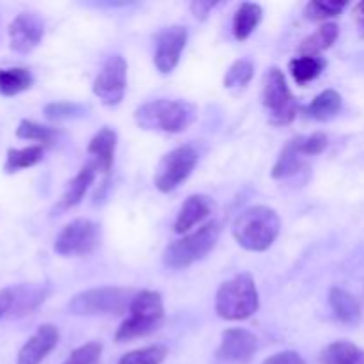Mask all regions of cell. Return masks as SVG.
<instances>
[{
	"label": "cell",
	"mask_w": 364,
	"mask_h": 364,
	"mask_svg": "<svg viewBox=\"0 0 364 364\" xmlns=\"http://www.w3.org/2000/svg\"><path fill=\"white\" fill-rule=\"evenodd\" d=\"M233 237L245 251L263 252L276 242L281 231V219L274 208L265 205L249 206L235 219Z\"/></svg>",
	"instance_id": "1"
},
{
	"label": "cell",
	"mask_w": 364,
	"mask_h": 364,
	"mask_svg": "<svg viewBox=\"0 0 364 364\" xmlns=\"http://www.w3.org/2000/svg\"><path fill=\"white\" fill-rule=\"evenodd\" d=\"M198 117V109L192 103L181 100L159 98L139 105L134 112V119L142 130L180 134L185 132Z\"/></svg>",
	"instance_id": "2"
},
{
	"label": "cell",
	"mask_w": 364,
	"mask_h": 364,
	"mask_svg": "<svg viewBox=\"0 0 364 364\" xmlns=\"http://www.w3.org/2000/svg\"><path fill=\"white\" fill-rule=\"evenodd\" d=\"M259 309V294L249 274H238L220 284L215 295V311L223 320L242 322Z\"/></svg>",
	"instance_id": "3"
},
{
	"label": "cell",
	"mask_w": 364,
	"mask_h": 364,
	"mask_svg": "<svg viewBox=\"0 0 364 364\" xmlns=\"http://www.w3.org/2000/svg\"><path fill=\"white\" fill-rule=\"evenodd\" d=\"M164 301L159 291L142 290L135 294L128 309V318L117 327L114 340L117 343L144 338L159 329L164 322Z\"/></svg>",
	"instance_id": "4"
},
{
	"label": "cell",
	"mask_w": 364,
	"mask_h": 364,
	"mask_svg": "<svg viewBox=\"0 0 364 364\" xmlns=\"http://www.w3.org/2000/svg\"><path fill=\"white\" fill-rule=\"evenodd\" d=\"M220 237V224L212 220L192 233L183 235L178 240L171 242L162 252V262L167 269L181 270L199 262L213 251Z\"/></svg>",
	"instance_id": "5"
},
{
	"label": "cell",
	"mask_w": 364,
	"mask_h": 364,
	"mask_svg": "<svg viewBox=\"0 0 364 364\" xmlns=\"http://www.w3.org/2000/svg\"><path fill=\"white\" fill-rule=\"evenodd\" d=\"M135 297L134 290L119 287H102L80 291L68 304L71 315H124Z\"/></svg>",
	"instance_id": "6"
},
{
	"label": "cell",
	"mask_w": 364,
	"mask_h": 364,
	"mask_svg": "<svg viewBox=\"0 0 364 364\" xmlns=\"http://www.w3.org/2000/svg\"><path fill=\"white\" fill-rule=\"evenodd\" d=\"M262 100L269 112V121L276 127L290 124L297 117V102L279 68H270L263 77Z\"/></svg>",
	"instance_id": "7"
},
{
	"label": "cell",
	"mask_w": 364,
	"mask_h": 364,
	"mask_svg": "<svg viewBox=\"0 0 364 364\" xmlns=\"http://www.w3.org/2000/svg\"><path fill=\"white\" fill-rule=\"evenodd\" d=\"M199 155L194 146L183 144L162 156L155 171V187L164 194L176 191L198 166Z\"/></svg>",
	"instance_id": "8"
},
{
	"label": "cell",
	"mask_w": 364,
	"mask_h": 364,
	"mask_svg": "<svg viewBox=\"0 0 364 364\" xmlns=\"http://www.w3.org/2000/svg\"><path fill=\"white\" fill-rule=\"evenodd\" d=\"M100 230L92 220L75 219L68 223L53 242V251L60 256H85L96 249Z\"/></svg>",
	"instance_id": "9"
},
{
	"label": "cell",
	"mask_w": 364,
	"mask_h": 364,
	"mask_svg": "<svg viewBox=\"0 0 364 364\" xmlns=\"http://www.w3.org/2000/svg\"><path fill=\"white\" fill-rule=\"evenodd\" d=\"M127 60L121 55H110L92 82V92L107 107L121 103L127 91Z\"/></svg>",
	"instance_id": "10"
},
{
	"label": "cell",
	"mask_w": 364,
	"mask_h": 364,
	"mask_svg": "<svg viewBox=\"0 0 364 364\" xmlns=\"http://www.w3.org/2000/svg\"><path fill=\"white\" fill-rule=\"evenodd\" d=\"M188 31L181 25L164 27L155 38V66L162 75H169L180 63L187 46Z\"/></svg>",
	"instance_id": "11"
},
{
	"label": "cell",
	"mask_w": 364,
	"mask_h": 364,
	"mask_svg": "<svg viewBox=\"0 0 364 364\" xmlns=\"http://www.w3.org/2000/svg\"><path fill=\"white\" fill-rule=\"evenodd\" d=\"M43 36H45V23L34 13L18 14L13 20V23L9 25L11 48L14 52H31V50H34L41 43Z\"/></svg>",
	"instance_id": "12"
},
{
	"label": "cell",
	"mask_w": 364,
	"mask_h": 364,
	"mask_svg": "<svg viewBox=\"0 0 364 364\" xmlns=\"http://www.w3.org/2000/svg\"><path fill=\"white\" fill-rule=\"evenodd\" d=\"M256 348H258V338L249 333L247 329L235 327V329H226L223 333V340H220L217 354L223 361L242 364L251 361Z\"/></svg>",
	"instance_id": "13"
},
{
	"label": "cell",
	"mask_w": 364,
	"mask_h": 364,
	"mask_svg": "<svg viewBox=\"0 0 364 364\" xmlns=\"http://www.w3.org/2000/svg\"><path fill=\"white\" fill-rule=\"evenodd\" d=\"M59 343V329L52 323H43L18 352L16 364H39Z\"/></svg>",
	"instance_id": "14"
},
{
	"label": "cell",
	"mask_w": 364,
	"mask_h": 364,
	"mask_svg": "<svg viewBox=\"0 0 364 364\" xmlns=\"http://www.w3.org/2000/svg\"><path fill=\"white\" fill-rule=\"evenodd\" d=\"M213 212V201L205 194H192L185 199L174 220V231L178 235H185L194 226L208 219Z\"/></svg>",
	"instance_id": "15"
},
{
	"label": "cell",
	"mask_w": 364,
	"mask_h": 364,
	"mask_svg": "<svg viewBox=\"0 0 364 364\" xmlns=\"http://www.w3.org/2000/svg\"><path fill=\"white\" fill-rule=\"evenodd\" d=\"M117 134L109 127L100 128L98 134L89 141L87 155H91V162L98 167L100 173L109 174L114 166V155H116Z\"/></svg>",
	"instance_id": "16"
},
{
	"label": "cell",
	"mask_w": 364,
	"mask_h": 364,
	"mask_svg": "<svg viewBox=\"0 0 364 364\" xmlns=\"http://www.w3.org/2000/svg\"><path fill=\"white\" fill-rule=\"evenodd\" d=\"M96 173H98V167L92 162H87L66 185V191H64L63 198L59 201V208L70 210L73 206H77L78 203L84 199L85 192L89 191L92 183L96 180Z\"/></svg>",
	"instance_id": "17"
},
{
	"label": "cell",
	"mask_w": 364,
	"mask_h": 364,
	"mask_svg": "<svg viewBox=\"0 0 364 364\" xmlns=\"http://www.w3.org/2000/svg\"><path fill=\"white\" fill-rule=\"evenodd\" d=\"M329 304L333 308L334 316L345 326H358L361 320V306H359L358 299L343 288H331Z\"/></svg>",
	"instance_id": "18"
},
{
	"label": "cell",
	"mask_w": 364,
	"mask_h": 364,
	"mask_svg": "<svg viewBox=\"0 0 364 364\" xmlns=\"http://www.w3.org/2000/svg\"><path fill=\"white\" fill-rule=\"evenodd\" d=\"M341 110V95L334 89H326L320 95L315 96L309 105L302 109L306 117H311L315 121H329Z\"/></svg>",
	"instance_id": "19"
},
{
	"label": "cell",
	"mask_w": 364,
	"mask_h": 364,
	"mask_svg": "<svg viewBox=\"0 0 364 364\" xmlns=\"http://www.w3.org/2000/svg\"><path fill=\"white\" fill-rule=\"evenodd\" d=\"M263 18V9L259 4L242 2L233 16V34L238 41H245Z\"/></svg>",
	"instance_id": "20"
},
{
	"label": "cell",
	"mask_w": 364,
	"mask_h": 364,
	"mask_svg": "<svg viewBox=\"0 0 364 364\" xmlns=\"http://www.w3.org/2000/svg\"><path fill=\"white\" fill-rule=\"evenodd\" d=\"M338 34H340V28L333 21L320 25L311 36L302 39V43L299 45V53L301 55H320L323 50L331 48L334 45V41L338 39Z\"/></svg>",
	"instance_id": "21"
},
{
	"label": "cell",
	"mask_w": 364,
	"mask_h": 364,
	"mask_svg": "<svg viewBox=\"0 0 364 364\" xmlns=\"http://www.w3.org/2000/svg\"><path fill=\"white\" fill-rule=\"evenodd\" d=\"M304 164H306V156L299 151L297 144H295V141L291 139V141L287 142V146H284L283 151H281L279 156H277L276 164H274L272 178H276V180H283V178L294 176V174H297L299 171L304 167Z\"/></svg>",
	"instance_id": "22"
},
{
	"label": "cell",
	"mask_w": 364,
	"mask_h": 364,
	"mask_svg": "<svg viewBox=\"0 0 364 364\" xmlns=\"http://www.w3.org/2000/svg\"><path fill=\"white\" fill-rule=\"evenodd\" d=\"M322 364H364V350L350 341H334L323 348Z\"/></svg>",
	"instance_id": "23"
},
{
	"label": "cell",
	"mask_w": 364,
	"mask_h": 364,
	"mask_svg": "<svg viewBox=\"0 0 364 364\" xmlns=\"http://www.w3.org/2000/svg\"><path fill=\"white\" fill-rule=\"evenodd\" d=\"M290 73L299 85H306L320 77L326 70V60L320 55H299L290 60Z\"/></svg>",
	"instance_id": "24"
},
{
	"label": "cell",
	"mask_w": 364,
	"mask_h": 364,
	"mask_svg": "<svg viewBox=\"0 0 364 364\" xmlns=\"http://www.w3.org/2000/svg\"><path fill=\"white\" fill-rule=\"evenodd\" d=\"M32 78L27 68H0V95L16 96L31 89Z\"/></svg>",
	"instance_id": "25"
},
{
	"label": "cell",
	"mask_w": 364,
	"mask_h": 364,
	"mask_svg": "<svg viewBox=\"0 0 364 364\" xmlns=\"http://www.w3.org/2000/svg\"><path fill=\"white\" fill-rule=\"evenodd\" d=\"M43 153H45V148L39 144L27 146V148L21 149H9L6 156V164H4V171L13 174L21 169H28V167L41 162Z\"/></svg>",
	"instance_id": "26"
},
{
	"label": "cell",
	"mask_w": 364,
	"mask_h": 364,
	"mask_svg": "<svg viewBox=\"0 0 364 364\" xmlns=\"http://www.w3.org/2000/svg\"><path fill=\"white\" fill-rule=\"evenodd\" d=\"M16 299H14V306L11 315L13 316H23L34 311L43 301H45V290L38 287H16Z\"/></svg>",
	"instance_id": "27"
},
{
	"label": "cell",
	"mask_w": 364,
	"mask_h": 364,
	"mask_svg": "<svg viewBox=\"0 0 364 364\" xmlns=\"http://www.w3.org/2000/svg\"><path fill=\"white\" fill-rule=\"evenodd\" d=\"M345 7V0H311L306 4L304 16L311 21H326L329 18L340 16Z\"/></svg>",
	"instance_id": "28"
},
{
	"label": "cell",
	"mask_w": 364,
	"mask_h": 364,
	"mask_svg": "<svg viewBox=\"0 0 364 364\" xmlns=\"http://www.w3.org/2000/svg\"><path fill=\"white\" fill-rule=\"evenodd\" d=\"M16 135L20 139H25V141H36L39 146L45 148V146L53 144V141L57 139V130L45 127V124L34 123V121L23 119L18 124Z\"/></svg>",
	"instance_id": "29"
},
{
	"label": "cell",
	"mask_w": 364,
	"mask_h": 364,
	"mask_svg": "<svg viewBox=\"0 0 364 364\" xmlns=\"http://www.w3.org/2000/svg\"><path fill=\"white\" fill-rule=\"evenodd\" d=\"M167 354L169 350L164 345H149V347L128 352L117 364H162L166 361Z\"/></svg>",
	"instance_id": "30"
},
{
	"label": "cell",
	"mask_w": 364,
	"mask_h": 364,
	"mask_svg": "<svg viewBox=\"0 0 364 364\" xmlns=\"http://www.w3.org/2000/svg\"><path fill=\"white\" fill-rule=\"evenodd\" d=\"M255 75V66L249 59H238L228 68L226 75H224V87L226 89H237L245 87L249 82L252 80Z\"/></svg>",
	"instance_id": "31"
},
{
	"label": "cell",
	"mask_w": 364,
	"mask_h": 364,
	"mask_svg": "<svg viewBox=\"0 0 364 364\" xmlns=\"http://www.w3.org/2000/svg\"><path fill=\"white\" fill-rule=\"evenodd\" d=\"M87 110L89 107L80 105V103L53 102V103H48L43 112H45V116L48 117L50 121H64V119H71V117L85 116Z\"/></svg>",
	"instance_id": "32"
},
{
	"label": "cell",
	"mask_w": 364,
	"mask_h": 364,
	"mask_svg": "<svg viewBox=\"0 0 364 364\" xmlns=\"http://www.w3.org/2000/svg\"><path fill=\"white\" fill-rule=\"evenodd\" d=\"M103 345L100 341H89L82 347L75 348L63 364H100Z\"/></svg>",
	"instance_id": "33"
},
{
	"label": "cell",
	"mask_w": 364,
	"mask_h": 364,
	"mask_svg": "<svg viewBox=\"0 0 364 364\" xmlns=\"http://www.w3.org/2000/svg\"><path fill=\"white\" fill-rule=\"evenodd\" d=\"M294 141L295 144H297L299 151H301L306 159L323 153L326 151L327 144H329L327 135L322 134V132H315V134L311 135H299V137H295Z\"/></svg>",
	"instance_id": "34"
},
{
	"label": "cell",
	"mask_w": 364,
	"mask_h": 364,
	"mask_svg": "<svg viewBox=\"0 0 364 364\" xmlns=\"http://www.w3.org/2000/svg\"><path fill=\"white\" fill-rule=\"evenodd\" d=\"M263 364H306L302 355L299 352L294 350H284V352H277V354L270 355L269 359H265Z\"/></svg>",
	"instance_id": "35"
},
{
	"label": "cell",
	"mask_w": 364,
	"mask_h": 364,
	"mask_svg": "<svg viewBox=\"0 0 364 364\" xmlns=\"http://www.w3.org/2000/svg\"><path fill=\"white\" fill-rule=\"evenodd\" d=\"M14 299H16V290L14 288H2L0 290V320L13 311Z\"/></svg>",
	"instance_id": "36"
},
{
	"label": "cell",
	"mask_w": 364,
	"mask_h": 364,
	"mask_svg": "<svg viewBox=\"0 0 364 364\" xmlns=\"http://www.w3.org/2000/svg\"><path fill=\"white\" fill-rule=\"evenodd\" d=\"M217 6V2H203V0H198V2L191 4V11L194 13V16L198 20H205L210 14V11Z\"/></svg>",
	"instance_id": "37"
},
{
	"label": "cell",
	"mask_w": 364,
	"mask_h": 364,
	"mask_svg": "<svg viewBox=\"0 0 364 364\" xmlns=\"http://www.w3.org/2000/svg\"><path fill=\"white\" fill-rule=\"evenodd\" d=\"M352 16H354L355 25H358L359 34H361V38H364V0L355 4L354 11H352Z\"/></svg>",
	"instance_id": "38"
}]
</instances>
